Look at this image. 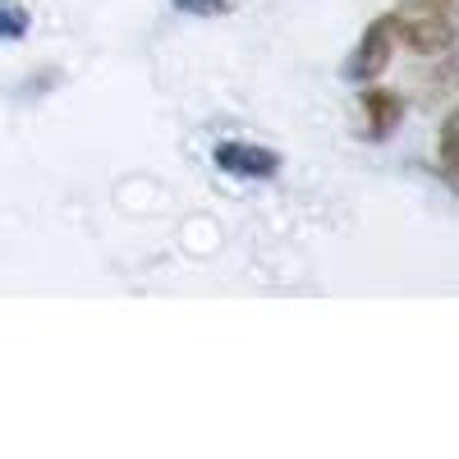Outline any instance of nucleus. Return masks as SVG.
<instances>
[{"instance_id":"obj_1","label":"nucleus","mask_w":459,"mask_h":459,"mask_svg":"<svg viewBox=\"0 0 459 459\" xmlns=\"http://www.w3.org/2000/svg\"><path fill=\"white\" fill-rule=\"evenodd\" d=\"M391 28H395V42H404L418 56H437L450 51L455 42V19L441 5H428V0H409V5L391 10Z\"/></svg>"},{"instance_id":"obj_2","label":"nucleus","mask_w":459,"mask_h":459,"mask_svg":"<svg viewBox=\"0 0 459 459\" xmlns=\"http://www.w3.org/2000/svg\"><path fill=\"white\" fill-rule=\"evenodd\" d=\"M391 56H395V28H391V14H381V19H372L363 28V37L354 42L350 60H344V79L359 83V88L363 83H377L381 74H386Z\"/></svg>"},{"instance_id":"obj_3","label":"nucleus","mask_w":459,"mask_h":459,"mask_svg":"<svg viewBox=\"0 0 459 459\" xmlns=\"http://www.w3.org/2000/svg\"><path fill=\"white\" fill-rule=\"evenodd\" d=\"M212 161H216V170L235 175V179H276V175H281V152H276V147L239 143V138L216 143Z\"/></svg>"},{"instance_id":"obj_4","label":"nucleus","mask_w":459,"mask_h":459,"mask_svg":"<svg viewBox=\"0 0 459 459\" xmlns=\"http://www.w3.org/2000/svg\"><path fill=\"white\" fill-rule=\"evenodd\" d=\"M359 120H363V134L372 143H386L400 125H404V97L395 88H377V83H363V97H359Z\"/></svg>"},{"instance_id":"obj_5","label":"nucleus","mask_w":459,"mask_h":459,"mask_svg":"<svg viewBox=\"0 0 459 459\" xmlns=\"http://www.w3.org/2000/svg\"><path fill=\"white\" fill-rule=\"evenodd\" d=\"M437 170L459 184V101L446 110V120H441V134H437Z\"/></svg>"},{"instance_id":"obj_6","label":"nucleus","mask_w":459,"mask_h":459,"mask_svg":"<svg viewBox=\"0 0 459 459\" xmlns=\"http://www.w3.org/2000/svg\"><path fill=\"white\" fill-rule=\"evenodd\" d=\"M28 28H32V14L19 0H0V42H23Z\"/></svg>"},{"instance_id":"obj_7","label":"nucleus","mask_w":459,"mask_h":459,"mask_svg":"<svg viewBox=\"0 0 459 459\" xmlns=\"http://www.w3.org/2000/svg\"><path fill=\"white\" fill-rule=\"evenodd\" d=\"M175 10H184V14H198V19H221V14H230L239 5V0H170Z\"/></svg>"},{"instance_id":"obj_8","label":"nucleus","mask_w":459,"mask_h":459,"mask_svg":"<svg viewBox=\"0 0 459 459\" xmlns=\"http://www.w3.org/2000/svg\"><path fill=\"white\" fill-rule=\"evenodd\" d=\"M455 79H459V56H455V65H450V69H428V97H437V88L446 92Z\"/></svg>"},{"instance_id":"obj_9","label":"nucleus","mask_w":459,"mask_h":459,"mask_svg":"<svg viewBox=\"0 0 459 459\" xmlns=\"http://www.w3.org/2000/svg\"><path fill=\"white\" fill-rule=\"evenodd\" d=\"M428 5H441V10H455V0H428Z\"/></svg>"}]
</instances>
